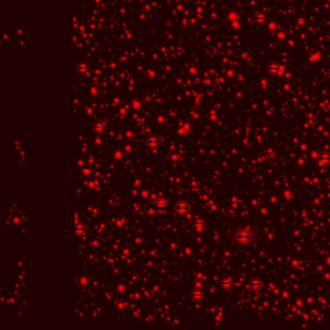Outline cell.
I'll list each match as a JSON object with an SVG mask.
<instances>
[{"mask_svg": "<svg viewBox=\"0 0 330 330\" xmlns=\"http://www.w3.org/2000/svg\"><path fill=\"white\" fill-rule=\"evenodd\" d=\"M174 208L179 214L184 215V214H186V213L189 212L190 205H189V203L186 201H177L175 203Z\"/></svg>", "mask_w": 330, "mask_h": 330, "instance_id": "obj_1", "label": "cell"}, {"mask_svg": "<svg viewBox=\"0 0 330 330\" xmlns=\"http://www.w3.org/2000/svg\"><path fill=\"white\" fill-rule=\"evenodd\" d=\"M105 129H107V127H105V124L102 120H97V121H95L93 124H92V131H93L94 133L97 134V135L104 134L105 132Z\"/></svg>", "mask_w": 330, "mask_h": 330, "instance_id": "obj_2", "label": "cell"}, {"mask_svg": "<svg viewBox=\"0 0 330 330\" xmlns=\"http://www.w3.org/2000/svg\"><path fill=\"white\" fill-rule=\"evenodd\" d=\"M77 72L81 75H86L88 74V72L90 70V66L89 63L86 61H80L77 64Z\"/></svg>", "mask_w": 330, "mask_h": 330, "instance_id": "obj_3", "label": "cell"}, {"mask_svg": "<svg viewBox=\"0 0 330 330\" xmlns=\"http://www.w3.org/2000/svg\"><path fill=\"white\" fill-rule=\"evenodd\" d=\"M146 144L150 148H157L160 144V138L156 135H151L146 138Z\"/></svg>", "mask_w": 330, "mask_h": 330, "instance_id": "obj_4", "label": "cell"}, {"mask_svg": "<svg viewBox=\"0 0 330 330\" xmlns=\"http://www.w3.org/2000/svg\"><path fill=\"white\" fill-rule=\"evenodd\" d=\"M86 233V227L82 222H76V235L78 237H82Z\"/></svg>", "mask_w": 330, "mask_h": 330, "instance_id": "obj_5", "label": "cell"}, {"mask_svg": "<svg viewBox=\"0 0 330 330\" xmlns=\"http://www.w3.org/2000/svg\"><path fill=\"white\" fill-rule=\"evenodd\" d=\"M169 201L166 199H163V197H160V199L156 200L154 202V205L157 208H167L169 206Z\"/></svg>", "mask_w": 330, "mask_h": 330, "instance_id": "obj_6", "label": "cell"}, {"mask_svg": "<svg viewBox=\"0 0 330 330\" xmlns=\"http://www.w3.org/2000/svg\"><path fill=\"white\" fill-rule=\"evenodd\" d=\"M124 156H125L124 152L120 149H114L111 151V157H113V159L115 161H121L124 158Z\"/></svg>", "mask_w": 330, "mask_h": 330, "instance_id": "obj_7", "label": "cell"}, {"mask_svg": "<svg viewBox=\"0 0 330 330\" xmlns=\"http://www.w3.org/2000/svg\"><path fill=\"white\" fill-rule=\"evenodd\" d=\"M81 171H82V174L83 176H89L90 173H91V171H92V169H91L90 167L85 166V167H83V168L82 169Z\"/></svg>", "mask_w": 330, "mask_h": 330, "instance_id": "obj_8", "label": "cell"}, {"mask_svg": "<svg viewBox=\"0 0 330 330\" xmlns=\"http://www.w3.org/2000/svg\"><path fill=\"white\" fill-rule=\"evenodd\" d=\"M146 213H147V215H149V216H154V215H156L157 211L155 210L154 207L150 206V207L146 208Z\"/></svg>", "mask_w": 330, "mask_h": 330, "instance_id": "obj_9", "label": "cell"}, {"mask_svg": "<svg viewBox=\"0 0 330 330\" xmlns=\"http://www.w3.org/2000/svg\"><path fill=\"white\" fill-rule=\"evenodd\" d=\"M194 224H195V225L196 226H204V224H205V223H204V221L201 219V218H196V219H195V221H194Z\"/></svg>", "mask_w": 330, "mask_h": 330, "instance_id": "obj_10", "label": "cell"}, {"mask_svg": "<svg viewBox=\"0 0 330 330\" xmlns=\"http://www.w3.org/2000/svg\"><path fill=\"white\" fill-rule=\"evenodd\" d=\"M328 74H329V76H330V71H329V73H328Z\"/></svg>", "mask_w": 330, "mask_h": 330, "instance_id": "obj_11", "label": "cell"}]
</instances>
